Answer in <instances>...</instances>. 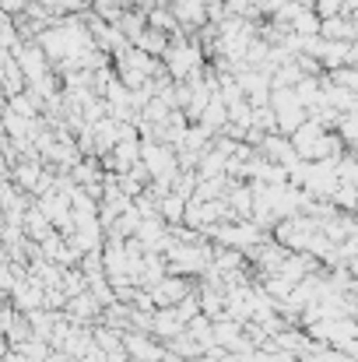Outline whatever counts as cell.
I'll list each match as a JSON object with an SVG mask.
<instances>
[{"instance_id": "1", "label": "cell", "mask_w": 358, "mask_h": 362, "mask_svg": "<svg viewBox=\"0 0 358 362\" xmlns=\"http://www.w3.org/2000/svg\"><path fill=\"white\" fill-rule=\"evenodd\" d=\"M292 144L302 158H341V137H330L323 130V123L306 120L295 134H292Z\"/></svg>"}, {"instance_id": "2", "label": "cell", "mask_w": 358, "mask_h": 362, "mask_svg": "<svg viewBox=\"0 0 358 362\" xmlns=\"http://www.w3.org/2000/svg\"><path fill=\"white\" fill-rule=\"evenodd\" d=\"M165 260L176 274H201L211 271V250L201 243H176L172 250H165Z\"/></svg>"}, {"instance_id": "3", "label": "cell", "mask_w": 358, "mask_h": 362, "mask_svg": "<svg viewBox=\"0 0 358 362\" xmlns=\"http://www.w3.org/2000/svg\"><path fill=\"white\" fill-rule=\"evenodd\" d=\"M165 71L172 78H193L201 71V46L190 42V39H179V42H169L165 49Z\"/></svg>"}, {"instance_id": "4", "label": "cell", "mask_w": 358, "mask_h": 362, "mask_svg": "<svg viewBox=\"0 0 358 362\" xmlns=\"http://www.w3.org/2000/svg\"><path fill=\"white\" fill-rule=\"evenodd\" d=\"M172 11H176V18H179V25H183L186 32L201 28V25L211 18V4H208V0H176Z\"/></svg>"}, {"instance_id": "5", "label": "cell", "mask_w": 358, "mask_h": 362, "mask_svg": "<svg viewBox=\"0 0 358 362\" xmlns=\"http://www.w3.org/2000/svg\"><path fill=\"white\" fill-rule=\"evenodd\" d=\"M151 296H155L158 306H179L190 292H186V281H183V278H162V281L151 288Z\"/></svg>"}, {"instance_id": "6", "label": "cell", "mask_w": 358, "mask_h": 362, "mask_svg": "<svg viewBox=\"0 0 358 362\" xmlns=\"http://www.w3.org/2000/svg\"><path fill=\"white\" fill-rule=\"evenodd\" d=\"M4 88H7L11 99L21 95V92H28V78H25V71H21V64H18L14 53H4Z\"/></svg>"}, {"instance_id": "7", "label": "cell", "mask_w": 358, "mask_h": 362, "mask_svg": "<svg viewBox=\"0 0 358 362\" xmlns=\"http://www.w3.org/2000/svg\"><path fill=\"white\" fill-rule=\"evenodd\" d=\"M215 236L225 243V246H239V250H246V246L260 243L256 226H225V229H215Z\"/></svg>"}, {"instance_id": "8", "label": "cell", "mask_w": 358, "mask_h": 362, "mask_svg": "<svg viewBox=\"0 0 358 362\" xmlns=\"http://www.w3.org/2000/svg\"><path fill=\"white\" fill-rule=\"evenodd\" d=\"M320 35H323V39H330V42H352V39H355V25H352L348 18L334 14V18H323Z\"/></svg>"}, {"instance_id": "9", "label": "cell", "mask_w": 358, "mask_h": 362, "mask_svg": "<svg viewBox=\"0 0 358 362\" xmlns=\"http://www.w3.org/2000/svg\"><path fill=\"white\" fill-rule=\"evenodd\" d=\"M215 341L218 345H225V349H236V352H249L246 345H242V334H239V324H232V320H222V324H215Z\"/></svg>"}, {"instance_id": "10", "label": "cell", "mask_w": 358, "mask_h": 362, "mask_svg": "<svg viewBox=\"0 0 358 362\" xmlns=\"http://www.w3.org/2000/svg\"><path fill=\"white\" fill-rule=\"evenodd\" d=\"M133 46H141V49H144V53H151V57H165V49H169V35L148 25V32H144Z\"/></svg>"}, {"instance_id": "11", "label": "cell", "mask_w": 358, "mask_h": 362, "mask_svg": "<svg viewBox=\"0 0 358 362\" xmlns=\"http://www.w3.org/2000/svg\"><path fill=\"white\" fill-rule=\"evenodd\" d=\"M95 303H99V299H92L88 292L74 296V299H71V317H78V320H92V317H95Z\"/></svg>"}, {"instance_id": "12", "label": "cell", "mask_w": 358, "mask_h": 362, "mask_svg": "<svg viewBox=\"0 0 358 362\" xmlns=\"http://www.w3.org/2000/svg\"><path fill=\"white\" fill-rule=\"evenodd\" d=\"M42 7H49L56 18H67L71 11H81V7H88V0H39Z\"/></svg>"}, {"instance_id": "13", "label": "cell", "mask_w": 358, "mask_h": 362, "mask_svg": "<svg viewBox=\"0 0 358 362\" xmlns=\"http://www.w3.org/2000/svg\"><path fill=\"white\" fill-rule=\"evenodd\" d=\"M341 137L358 144V113H345L341 117Z\"/></svg>"}, {"instance_id": "14", "label": "cell", "mask_w": 358, "mask_h": 362, "mask_svg": "<svg viewBox=\"0 0 358 362\" xmlns=\"http://www.w3.org/2000/svg\"><path fill=\"white\" fill-rule=\"evenodd\" d=\"M345 11H352V14H355V11H358V0H345Z\"/></svg>"}, {"instance_id": "15", "label": "cell", "mask_w": 358, "mask_h": 362, "mask_svg": "<svg viewBox=\"0 0 358 362\" xmlns=\"http://www.w3.org/2000/svg\"><path fill=\"white\" fill-rule=\"evenodd\" d=\"M352 25H355V39H358V11L352 14Z\"/></svg>"}, {"instance_id": "16", "label": "cell", "mask_w": 358, "mask_h": 362, "mask_svg": "<svg viewBox=\"0 0 358 362\" xmlns=\"http://www.w3.org/2000/svg\"><path fill=\"white\" fill-rule=\"evenodd\" d=\"M148 4H162V0H148Z\"/></svg>"}]
</instances>
